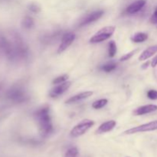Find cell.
I'll list each match as a JSON object with an SVG mask.
<instances>
[{"instance_id": "d6986e66", "label": "cell", "mask_w": 157, "mask_h": 157, "mask_svg": "<svg viewBox=\"0 0 157 157\" xmlns=\"http://www.w3.org/2000/svg\"><path fill=\"white\" fill-rule=\"evenodd\" d=\"M68 77L69 76L67 75H61V76L57 77L56 78H55V79L53 80V81H52V84H61V83L65 82V81H67Z\"/></svg>"}, {"instance_id": "7402d4cb", "label": "cell", "mask_w": 157, "mask_h": 157, "mask_svg": "<svg viewBox=\"0 0 157 157\" xmlns=\"http://www.w3.org/2000/svg\"><path fill=\"white\" fill-rule=\"evenodd\" d=\"M147 98L150 100H157V90H150L147 92Z\"/></svg>"}, {"instance_id": "52a82bcc", "label": "cell", "mask_w": 157, "mask_h": 157, "mask_svg": "<svg viewBox=\"0 0 157 157\" xmlns=\"http://www.w3.org/2000/svg\"><path fill=\"white\" fill-rule=\"evenodd\" d=\"M71 81H65L64 83H61V84L52 88L49 93V95H50L51 98H58L60 95L63 94L64 92L67 91L69 87H71Z\"/></svg>"}, {"instance_id": "7a4b0ae2", "label": "cell", "mask_w": 157, "mask_h": 157, "mask_svg": "<svg viewBox=\"0 0 157 157\" xmlns=\"http://www.w3.org/2000/svg\"><path fill=\"white\" fill-rule=\"evenodd\" d=\"M116 28L114 26H106L103 28L101 30L98 31L96 34H94L93 37H91L90 39V43H100L102 41H106L108 38H110L112 36L115 32Z\"/></svg>"}, {"instance_id": "4fadbf2b", "label": "cell", "mask_w": 157, "mask_h": 157, "mask_svg": "<svg viewBox=\"0 0 157 157\" xmlns=\"http://www.w3.org/2000/svg\"><path fill=\"white\" fill-rule=\"evenodd\" d=\"M147 38H148L147 34L144 33V32H137V33L132 35L130 39H131L132 41L135 43H141L147 40Z\"/></svg>"}, {"instance_id": "9a60e30c", "label": "cell", "mask_w": 157, "mask_h": 157, "mask_svg": "<svg viewBox=\"0 0 157 157\" xmlns=\"http://www.w3.org/2000/svg\"><path fill=\"white\" fill-rule=\"evenodd\" d=\"M117 53V44L113 41H110L108 44V55L110 58H113Z\"/></svg>"}, {"instance_id": "9c48e42d", "label": "cell", "mask_w": 157, "mask_h": 157, "mask_svg": "<svg viewBox=\"0 0 157 157\" xmlns=\"http://www.w3.org/2000/svg\"><path fill=\"white\" fill-rule=\"evenodd\" d=\"M157 110V105L154 104H148V105L141 106L138 107L133 111V114L136 116H140V115L147 114V113H152Z\"/></svg>"}, {"instance_id": "5bb4252c", "label": "cell", "mask_w": 157, "mask_h": 157, "mask_svg": "<svg viewBox=\"0 0 157 157\" xmlns=\"http://www.w3.org/2000/svg\"><path fill=\"white\" fill-rule=\"evenodd\" d=\"M117 68V64L114 62H108L107 64H104L101 67V70L104 71L109 73L113 71H114Z\"/></svg>"}, {"instance_id": "cb8c5ba5", "label": "cell", "mask_w": 157, "mask_h": 157, "mask_svg": "<svg viewBox=\"0 0 157 157\" xmlns=\"http://www.w3.org/2000/svg\"><path fill=\"white\" fill-rule=\"evenodd\" d=\"M156 65H157V55L156 57H155L154 58H153V60H152V61H151V66H152V67H155Z\"/></svg>"}, {"instance_id": "8992f818", "label": "cell", "mask_w": 157, "mask_h": 157, "mask_svg": "<svg viewBox=\"0 0 157 157\" xmlns=\"http://www.w3.org/2000/svg\"><path fill=\"white\" fill-rule=\"evenodd\" d=\"M104 14V12L103 10L94 11V12H91V13L86 15V16L81 20V21L79 24V26L80 27H82V26L87 25L90 24V23L94 22V21H96L97 20L101 18V17L103 16Z\"/></svg>"}, {"instance_id": "7c38bea8", "label": "cell", "mask_w": 157, "mask_h": 157, "mask_svg": "<svg viewBox=\"0 0 157 157\" xmlns=\"http://www.w3.org/2000/svg\"><path fill=\"white\" fill-rule=\"evenodd\" d=\"M157 52V45H153L150 46L148 48H147L146 50H144V52L141 53V55H140L139 60L140 61H145L147 60L148 58H150V57L153 56L154 54H156Z\"/></svg>"}, {"instance_id": "ffe728a7", "label": "cell", "mask_w": 157, "mask_h": 157, "mask_svg": "<svg viewBox=\"0 0 157 157\" xmlns=\"http://www.w3.org/2000/svg\"><path fill=\"white\" fill-rule=\"evenodd\" d=\"M137 52V50H134V51H132V52H129V53H127V54H126V55H124V56H122L121 58V61H127V60H129V59H130V58H132V57L133 56V55H134V54L136 53V52Z\"/></svg>"}, {"instance_id": "30bf717a", "label": "cell", "mask_w": 157, "mask_h": 157, "mask_svg": "<svg viewBox=\"0 0 157 157\" xmlns=\"http://www.w3.org/2000/svg\"><path fill=\"white\" fill-rule=\"evenodd\" d=\"M117 123L114 121H107V122L104 123V124H101L99 127H98V130H96L97 134H102V133H107V132H110L116 127Z\"/></svg>"}, {"instance_id": "277c9868", "label": "cell", "mask_w": 157, "mask_h": 157, "mask_svg": "<svg viewBox=\"0 0 157 157\" xmlns=\"http://www.w3.org/2000/svg\"><path fill=\"white\" fill-rule=\"evenodd\" d=\"M157 130V121H152V122L147 123V124H142V125L137 126L136 127H133L131 129L126 130L124 132V134L130 135L134 134L137 133H143V132H149Z\"/></svg>"}, {"instance_id": "8fae6325", "label": "cell", "mask_w": 157, "mask_h": 157, "mask_svg": "<svg viewBox=\"0 0 157 157\" xmlns=\"http://www.w3.org/2000/svg\"><path fill=\"white\" fill-rule=\"evenodd\" d=\"M93 94V92L92 91H84L82 93H80L78 94L75 95V96L71 97L69 99H67L65 101V104H74V103L78 102V101H83V100L86 99V98H88L89 97H90Z\"/></svg>"}, {"instance_id": "2e32d148", "label": "cell", "mask_w": 157, "mask_h": 157, "mask_svg": "<svg viewBox=\"0 0 157 157\" xmlns=\"http://www.w3.org/2000/svg\"><path fill=\"white\" fill-rule=\"evenodd\" d=\"M107 102H108V101H107V99H100L93 103L92 107L94 109H97V110H98V109H101L102 108V107H104V106L107 105Z\"/></svg>"}, {"instance_id": "d4e9b609", "label": "cell", "mask_w": 157, "mask_h": 157, "mask_svg": "<svg viewBox=\"0 0 157 157\" xmlns=\"http://www.w3.org/2000/svg\"><path fill=\"white\" fill-rule=\"evenodd\" d=\"M150 61H147V63H145V64H143V67H142V68L143 69H146V68H147V67H148V65H149V64H150Z\"/></svg>"}, {"instance_id": "e0dca14e", "label": "cell", "mask_w": 157, "mask_h": 157, "mask_svg": "<svg viewBox=\"0 0 157 157\" xmlns=\"http://www.w3.org/2000/svg\"><path fill=\"white\" fill-rule=\"evenodd\" d=\"M78 155V150L77 147H71L65 153L64 157H77Z\"/></svg>"}, {"instance_id": "5b68a950", "label": "cell", "mask_w": 157, "mask_h": 157, "mask_svg": "<svg viewBox=\"0 0 157 157\" xmlns=\"http://www.w3.org/2000/svg\"><path fill=\"white\" fill-rule=\"evenodd\" d=\"M75 39V35L72 32H67V33L64 34L61 39V44H60L59 47L58 48V53L61 54L63 52L66 50L71 44L73 43V41Z\"/></svg>"}, {"instance_id": "6da1fadb", "label": "cell", "mask_w": 157, "mask_h": 157, "mask_svg": "<svg viewBox=\"0 0 157 157\" xmlns=\"http://www.w3.org/2000/svg\"><path fill=\"white\" fill-rule=\"evenodd\" d=\"M35 119L38 125V130L41 136L47 137L53 132V125L48 106H43L35 112Z\"/></svg>"}, {"instance_id": "603a6c76", "label": "cell", "mask_w": 157, "mask_h": 157, "mask_svg": "<svg viewBox=\"0 0 157 157\" xmlns=\"http://www.w3.org/2000/svg\"><path fill=\"white\" fill-rule=\"evenodd\" d=\"M151 21H153V23H157V8L156 9V10H155L153 16H152Z\"/></svg>"}, {"instance_id": "44dd1931", "label": "cell", "mask_w": 157, "mask_h": 157, "mask_svg": "<svg viewBox=\"0 0 157 157\" xmlns=\"http://www.w3.org/2000/svg\"><path fill=\"white\" fill-rule=\"evenodd\" d=\"M29 9H30V11H32V12H34V13H38V12H39L40 10H41L40 6H38V4H36V3H32V4L29 5Z\"/></svg>"}, {"instance_id": "ac0fdd59", "label": "cell", "mask_w": 157, "mask_h": 157, "mask_svg": "<svg viewBox=\"0 0 157 157\" xmlns=\"http://www.w3.org/2000/svg\"><path fill=\"white\" fill-rule=\"evenodd\" d=\"M34 25V20L32 19L31 17L27 16L24 18L23 20V26H24L25 29H32Z\"/></svg>"}, {"instance_id": "ba28073f", "label": "cell", "mask_w": 157, "mask_h": 157, "mask_svg": "<svg viewBox=\"0 0 157 157\" xmlns=\"http://www.w3.org/2000/svg\"><path fill=\"white\" fill-rule=\"evenodd\" d=\"M146 3H147V0H137V1L131 3L127 8L126 11L129 14H135L140 12L145 6Z\"/></svg>"}, {"instance_id": "3957f363", "label": "cell", "mask_w": 157, "mask_h": 157, "mask_svg": "<svg viewBox=\"0 0 157 157\" xmlns=\"http://www.w3.org/2000/svg\"><path fill=\"white\" fill-rule=\"evenodd\" d=\"M94 124V122L91 120L86 119L80 122L76 126L73 127L70 132V135L72 137H78L84 135L90 127H92Z\"/></svg>"}]
</instances>
